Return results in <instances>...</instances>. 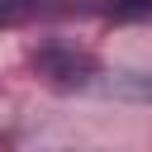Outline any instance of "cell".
<instances>
[{
	"instance_id": "obj_1",
	"label": "cell",
	"mask_w": 152,
	"mask_h": 152,
	"mask_svg": "<svg viewBox=\"0 0 152 152\" xmlns=\"http://www.w3.org/2000/svg\"><path fill=\"white\" fill-rule=\"evenodd\" d=\"M33 71L43 76V81H52V86H90L95 76H100V62L90 57V52H81V48H71V43H43V48H33Z\"/></svg>"
},
{
	"instance_id": "obj_2",
	"label": "cell",
	"mask_w": 152,
	"mask_h": 152,
	"mask_svg": "<svg viewBox=\"0 0 152 152\" xmlns=\"http://www.w3.org/2000/svg\"><path fill=\"white\" fill-rule=\"evenodd\" d=\"M109 19H119V24H133V19H152V0H104L100 5Z\"/></svg>"
}]
</instances>
